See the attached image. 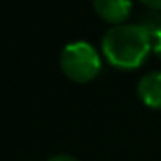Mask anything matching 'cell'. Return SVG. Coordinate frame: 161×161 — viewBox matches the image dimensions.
<instances>
[{"instance_id":"obj_3","label":"cell","mask_w":161,"mask_h":161,"mask_svg":"<svg viewBox=\"0 0 161 161\" xmlns=\"http://www.w3.org/2000/svg\"><path fill=\"white\" fill-rule=\"evenodd\" d=\"M95 12L101 19L111 25H121L132 11V0H92Z\"/></svg>"},{"instance_id":"obj_4","label":"cell","mask_w":161,"mask_h":161,"mask_svg":"<svg viewBox=\"0 0 161 161\" xmlns=\"http://www.w3.org/2000/svg\"><path fill=\"white\" fill-rule=\"evenodd\" d=\"M137 94L147 108L161 109V71L144 75L137 85Z\"/></svg>"},{"instance_id":"obj_5","label":"cell","mask_w":161,"mask_h":161,"mask_svg":"<svg viewBox=\"0 0 161 161\" xmlns=\"http://www.w3.org/2000/svg\"><path fill=\"white\" fill-rule=\"evenodd\" d=\"M151 49L158 57H161V23L151 30Z\"/></svg>"},{"instance_id":"obj_2","label":"cell","mask_w":161,"mask_h":161,"mask_svg":"<svg viewBox=\"0 0 161 161\" xmlns=\"http://www.w3.org/2000/svg\"><path fill=\"white\" fill-rule=\"evenodd\" d=\"M63 73L76 83L92 81L101 73V56L87 42H73L63 49L59 57Z\"/></svg>"},{"instance_id":"obj_6","label":"cell","mask_w":161,"mask_h":161,"mask_svg":"<svg viewBox=\"0 0 161 161\" xmlns=\"http://www.w3.org/2000/svg\"><path fill=\"white\" fill-rule=\"evenodd\" d=\"M140 2L153 11H161V0H140Z\"/></svg>"},{"instance_id":"obj_1","label":"cell","mask_w":161,"mask_h":161,"mask_svg":"<svg viewBox=\"0 0 161 161\" xmlns=\"http://www.w3.org/2000/svg\"><path fill=\"white\" fill-rule=\"evenodd\" d=\"M102 54L118 69H137L147 59L151 33L142 25H116L102 36Z\"/></svg>"},{"instance_id":"obj_7","label":"cell","mask_w":161,"mask_h":161,"mask_svg":"<svg viewBox=\"0 0 161 161\" xmlns=\"http://www.w3.org/2000/svg\"><path fill=\"white\" fill-rule=\"evenodd\" d=\"M47 161H78V159L73 156H69V154H57V156H52Z\"/></svg>"}]
</instances>
